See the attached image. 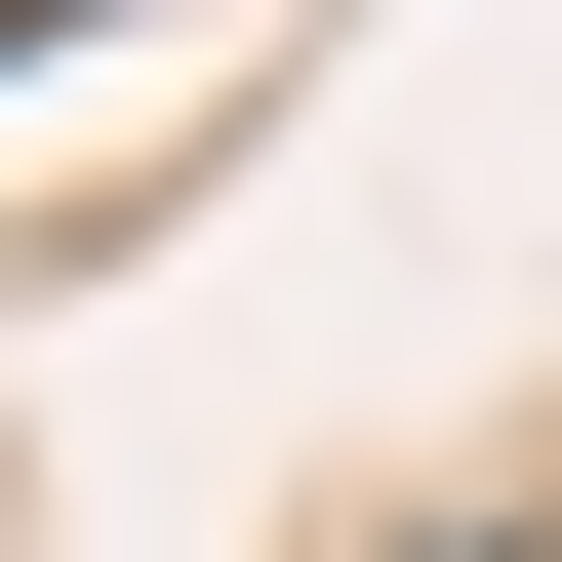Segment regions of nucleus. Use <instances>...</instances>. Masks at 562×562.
<instances>
[{
    "mask_svg": "<svg viewBox=\"0 0 562 562\" xmlns=\"http://www.w3.org/2000/svg\"><path fill=\"white\" fill-rule=\"evenodd\" d=\"M402 562H562V522H402Z\"/></svg>",
    "mask_w": 562,
    "mask_h": 562,
    "instance_id": "nucleus-1",
    "label": "nucleus"
}]
</instances>
